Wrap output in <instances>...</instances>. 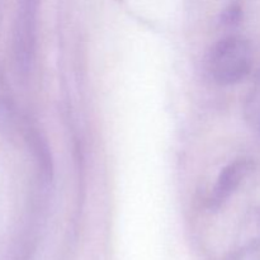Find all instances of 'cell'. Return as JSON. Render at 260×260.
<instances>
[{
  "instance_id": "cell-1",
  "label": "cell",
  "mask_w": 260,
  "mask_h": 260,
  "mask_svg": "<svg viewBox=\"0 0 260 260\" xmlns=\"http://www.w3.org/2000/svg\"><path fill=\"white\" fill-rule=\"evenodd\" d=\"M207 68L213 80L222 85L235 84L245 78L251 68V51L243 38H223L211 48Z\"/></svg>"
},
{
  "instance_id": "cell-2",
  "label": "cell",
  "mask_w": 260,
  "mask_h": 260,
  "mask_svg": "<svg viewBox=\"0 0 260 260\" xmlns=\"http://www.w3.org/2000/svg\"><path fill=\"white\" fill-rule=\"evenodd\" d=\"M245 172L246 164L241 161L235 162V164H231L230 167L225 168L221 172L220 178L217 180V184H216L215 189H213V196L211 202L218 203V205L221 202H223L234 192V189L238 187V184L243 179Z\"/></svg>"
}]
</instances>
